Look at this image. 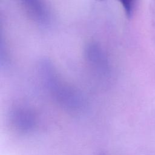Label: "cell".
<instances>
[{"label": "cell", "mask_w": 155, "mask_h": 155, "mask_svg": "<svg viewBox=\"0 0 155 155\" xmlns=\"http://www.w3.org/2000/svg\"><path fill=\"white\" fill-rule=\"evenodd\" d=\"M121 3L126 15L128 17H131L134 10L137 0H119Z\"/></svg>", "instance_id": "3957f363"}, {"label": "cell", "mask_w": 155, "mask_h": 155, "mask_svg": "<svg viewBox=\"0 0 155 155\" xmlns=\"http://www.w3.org/2000/svg\"><path fill=\"white\" fill-rule=\"evenodd\" d=\"M88 61L95 68L105 72L108 68V62L102 49L96 44H90L85 50Z\"/></svg>", "instance_id": "7a4b0ae2"}, {"label": "cell", "mask_w": 155, "mask_h": 155, "mask_svg": "<svg viewBox=\"0 0 155 155\" xmlns=\"http://www.w3.org/2000/svg\"><path fill=\"white\" fill-rule=\"evenodd\" d=\"M29 15L37 22L47 25L50 21V12L44 0H20Z\"/></svg>", "instance_id": "6da1fadb"}]
</instances>
